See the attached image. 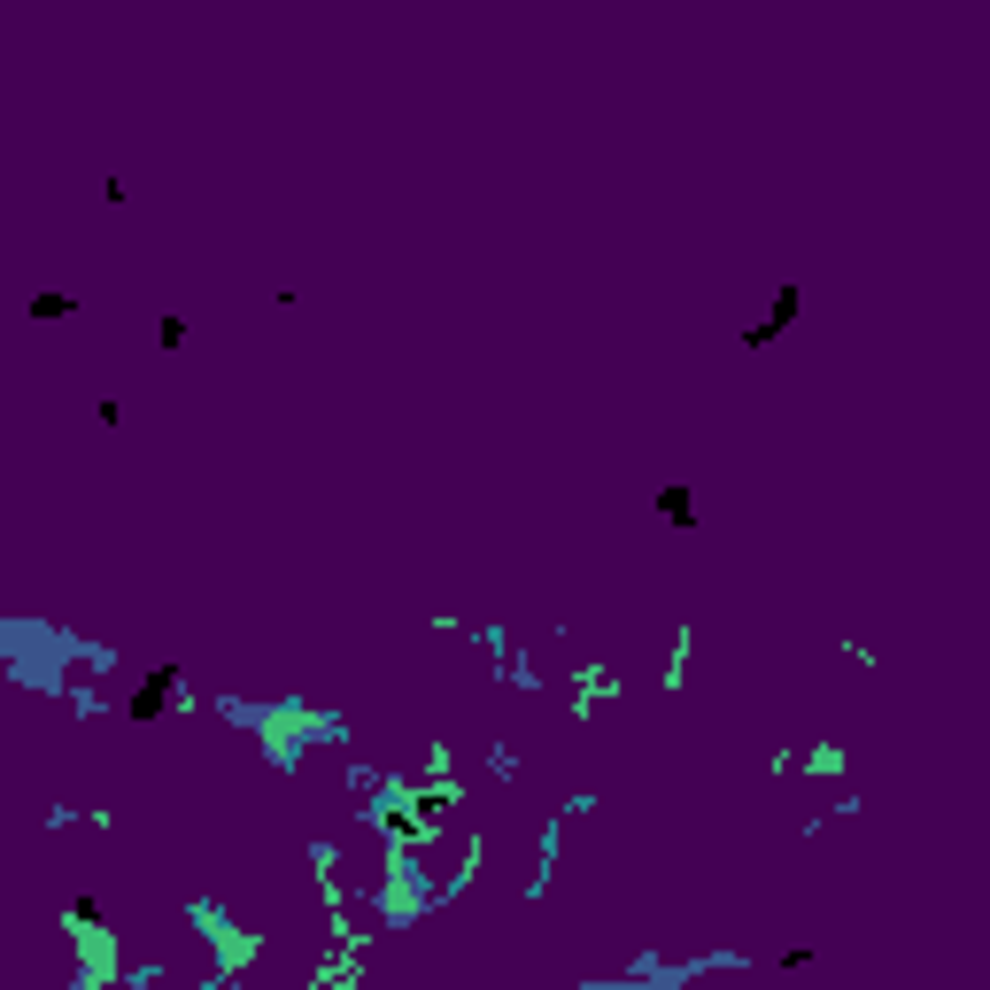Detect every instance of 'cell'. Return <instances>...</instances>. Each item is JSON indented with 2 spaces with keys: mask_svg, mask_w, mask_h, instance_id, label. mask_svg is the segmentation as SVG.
<instances>
[{
  "mask_svg": "<svg viewBox=\"0 0 990 990\" xmlns=\"http://www.w3.org/2000/svg\"><path fill=\"white\" fill-rule=\"evenodd\" d=\"M170 689H178V673H170V665H156V673H148V689L132 696V720H156V712L170 704Z\"/></svg>",
  "mask_w": 990,
  "mask_h": 990,
  "instance_id": "cell-1",
  "label": "cell"
}]
</instances>
